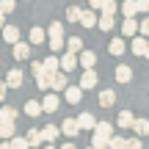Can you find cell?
Here are the masks:
<instances>
[{
    "label": "cell",
    "mask_w": 149,
    "mask_h": 149,
    "mask_svg": "<svg viewBox=\"0 0 149 149\" xmlns=\"http://www.w3.org/2000/svg\"><path fill=\"white\" fill-rule=\"evenodd\" d=\"M108 53L119 58V55H124V53H127V47H124V42H122V39H111V44H108Z\"/></svg>",
    "instance_id": "9a60e30c"
},
{
    "label": "cell",
    "mask_w": 149,
    "mask_h": 149,
    "mask_svg": "<svg viewBox=\"0 0 149 149\" xmlns=\"http://www.w3.org/2000/svg\"><path fill=\"white\" fill-rule=\"evenodd\" d=\"M133 113L130 111H119V127H133Z\"/></svg>",
    "instance_id": "4316f807"
},
{
    "label": "cell",
    "mask_w": 149,
    "mask_h": 149,
    "mask_svg": "<svg viewBox=\"0 0 149 149\" xmlns=\"http://www.w3.org/2000/svg\"><path fill=\"white\" fill-rule=\"evenodd\" d=\"M113 77H116L119 83H130V80H133V69H130V66H124V64H119L116 72H113Z\"/></svg>",
    "instance_id": "4fadbf2b"
},
{
    "label": "cell",
    "mask_w": 149,
    "mask_h": 149,
    "mask_svg": "<svg viewBox=\"0 0 149 149\" xmlns=\"http://www.w3.org/2000/svg\"><path fill=\"white\" fill-rule=\"evenodd\" d=\"M50 39V47H53V53H61V50H64V36H47Z\"/></svg>",
    "instance_id": "1f68e13d"
},
{
    "label": "cell",
    "mask_w": 149,
    "mask_h": 149,
    "mask_svg": "<svg viewBox=\"0 0 149 149\" xmlns=\"http://www.w3.org/2000/svg\"><path fill=\"white\" fill-rule=\"evenodd\" d=\"M74 66H77V55H74L72 50L61 55V69H64L66 74H69V72H74Z\"/></svg>",
    "instance_id": "52a82bcc"
},
{
    "label": "cell",
    "mask_w": 149,
    "mask_h": 149,
    "mask_svg": "<svg viewBox=\"0 0 149 149\" xmlns=\"http://www.w3.org/2000/svg\"><path fill=\"white\" fill-rule=\"evenodd\" d=\"M61 133H64V135H69V138H74V135L80 133L77 119H64V124H61Z\"/></svg>",
    "instance_id": "30bf717a"
},
{
    "label": "cell",
    "mask_w": 149,
    "mask_h": 149,
    "mask_svg": "<svg viewBox=\"0 0 149 149\" xmlns=\"http://www.w3.org/2000/svg\"><path fill=\"white\" fill-rule=\"evenodd\" d=\"M122 33H124V36H130V39L138 33V22H135V17H124V22H122Z\"/></svg>",
    "instance_id": "7c38bea8"
},
{
    "label": "cell",
    "mask_w": 149,
    "mask_h": 149,
    "mask_svg": "<svg viewBox=\"0 0 149 149\" xmlns=\"http://www.w3.org/2000/svg\"><path fill=\"white\" fill-rule=\"evenodd\" d=\"M66 86H69V80H66V72L64 69H58V72L50 74V88H53V91H58V94H61Z\"/></svg>",
    "instance_id": "6da1fadb"
},
{
    "label": "cell",
    "mask_w": 149,
    "mask_h": 149,
    "mask_svg": "<svg viewBox=\"0 0 149 149\" xmlns=\"http://www.w3.org/2000/svg\"><path fill=\"white\" fill-rule=\"evenodd\" d=\"M88 6H91V8L97 11V8H102V0H88Z\"/></svg>",
    "instance_id": "7bdbcfd3"
},
{
    "label": "cell",
    "mask_w": 149,
    "mask_h": 149,
    "mask_svg": "<svg viewBox=\"0 0 149 149\" xmlns=\"http://www.w3.org/2000/svg\"><path fill=\"white\" fill-rule=\"evenodd\" d=\"M80 25H83V28H94L97 25V11L94 8H86V11H80Z\"/></svg>",
    "instance_id": "9c48e42d"
},
{
    "label": "cell",
    "mask_w": 149,
    "mask_h": 149,
    "mask_svg": "<svg viewBox=\"0 0 149 149\" xmlns=\"http://www.w3.org/2000/svg\"><path fill=\"white\" fill-rule=\"evenodd\" d=\"M0 39H3L6 44H14V42H19V28H17V25H8V22H6V25L0 28Z\"/></svg>",
    "instance_id": "7a4b0ae2"
},
{
    "label": "cell",
    "mask_w": 149,
    "mask_h": 149,
    "mask_svg": "<svg viewBox=\"0 0 149 149\" xmlns=\"http://www.w3.org/2000/svg\"><path fill=\"white\" fill-rule=\"evenodd\" d=\"M36 86H39L42 91H50V72H47V69L36 74Z\"/></svg>",
    "instance_id": "d4e9b609"
},
{
    "label": "cell",
    "mask_w": 149,
    "mask_h": 149,
    "mask_svg": "<svg viewBox=\"0 0 149 149\" xmlns=\"http://www.w3.org/2000/svg\"><path fill=\"white\" fill-rule=\"evenodd\" d=\"M64 100L69 102V105H77V102L83 100V88H80V86H66L64 88Z\"/></svg>",
    "instance_id": "5b68a950"
},
{
    "label": "cell",
    "mask_w": 149,
    "mask_h": 149,
    "mask_svg": "<svg viewBox=\"0 0 149 149\" xmlns=\"http://www.w3.org/2000/svg\"><path fill=\"white\" fill-rule=\"evenodd\" d=\"M6 97H8V83L0 80V102H6Z\"/></svg>",
    "instance_id": "60d3db41"
},
{
    "label": "cell",
    "mask_w": 149,
    "mask_h": 149,
    "mask_svg": "<svg viewBox=\"0 0 149 149\" xmlns=\"http://www.w3.org/2000/svg\"><path fill=\"white\" fill-rule=\"evenodd\" d=\"M3 25H6V14L0 11V28H3Z\"/></svg>",
    "instance_id": "ee69618b"
},
{
    "label": "cell",
    "mask_w": 149,
    "mask_h": 149,
    "mask_svg": "<svg viewBox=\"0 0 149 149\" xmlns=\"http://www.w3.org/2000/svg\"><path fill=\"white\" fill-rule=\"evenodd\" d=\"M44 39H47V31L44 28H31V33H28V42L31 44H42Z\"/></svg>",
    "instance_id": "5bb4252c"
},
{
    "label": "cell",
    "mask_w": 149,
    "mask_h": 149,
    "mask_svg": "<svg viewBox=\"0 0 149 149\" xmlns=\"http://www.w3.org/2000/svg\"><path fill=\"white\" fill-rule=\"evenodd\" d=\"M97 77H100V74L94 72V66H91V69H83V74H80V88H83V91L94 88V86H97Z\"/></svg>",
    "instance_id": "277c9868"
},
{
    "label": "cell",
    "mask_w": 149,
    "mask_h": 149,
    "mask_svg": "<svg viewBox=\"0 0 149 149\" xmlns=\"http://www.w3.org/2000/svg\"><path fill=\"white\" fill-rule=\"evenodd\" d=\"M135 3H138V8L144 11V14H149V0H135Z\"/></svg>",
    "instance_id": "b9f144b4"
},
{
    "label": "cell",
    "mask_w": 149,
    "mask_h": 149,
    "mask_svg": "<svg viewBox=\"0 0 149 149\" xmlns=\"http://www.w3.org/2000/svg\"><path fill=\"white\" fill-rule=\"evenodd\" d=\"M77 124H80V130H94L97 119L91 116V113H80V116H77Z\"/></svg>",
    "instance_id": "d6986e66"
},
{
    "label": "cell",
    "mask_w": 149,
    "mask_h": 149,
    "mask_svg": "<svg viewBox=\"0 0 149 149\" xmlns=\"http://www.w3.org/2000/svg\"><path fill=\"white\" fill-rule=\"evenodd\" d=\"M66 47H69L72 53H80V50H83V39L80 36H69L66 39Z\"/></svg>",
    "instance_id": "f1b7e54d"
},
{
    "label": "cell",
    "mask_w": 149,
    "mask_h": 149,
    "mask_svg": "<svg viewBox=\"0 0 149 149\" xmlns=\"http://www.w3.org/2000/svg\"><path fill=\"white\" fill-rule=\"evenodd\" d=\"M144 58H149V42H146V50H144Z\"/></svg>",
    "instance_id": "f6af8a7d"
},
{
    "label": "cell",
    "mask_w": 149,
    "mask_h": 149,
    "mask_svg": "<svg viewBox=\"0 0 149 149\" xmlns=\"http://www.w3.org/2000/svg\"><path fill=\"white\" fill-rule=\"evenodd\" d=\"M11 47H14V58L17 61H25V58H31V44H25V42H14L11 44Z\"/></svg>",
    "instance_id": "8992f818"
},
{
    "label": "cell",
    "mask_w": 149,
    "mask_h": 149,
    "mask_svg": "<svg viewBox=\"0 0 149 149\" xmlns=\"http://www.w3.org/2000/svg\"><path fill=\"white\" fill-rule=\"evenodd\" d=\"M80 11H83V8H77V6H69V8H66V19H69V22H77V19H80Z\"/></svg>",
    "instance_id": "d590c367"
},
{
    "label": "cell",
    "mask_w": 149,
    "mask_h": 149,
    "mask_svg": "<svg viewBox=\"0 0 149 149\" xmlns=\"http://www.w3.org/2000/svg\"><path fill=\"white\" fill-rule=\"evenodd\" d=\"M100 105H102V108H113V105H116V94H113L111 88L100 91Z\"/></svg>",
    "instance_id": "e0dca14e"
},
{
    "label": "cell",
    "mask_w": 149,
    "mask_h": 149,
    "mask_svg": "<svg viewBox=\"0 0 149 149\" xmlns=\"http://www.w3.org/2000/svg\"><path fill=\"white\" fill-rule=\"evenodd\" d=\"M119 8H122V14H124V17H135V14H138V11H141L135 0H124V3L119 6Z\"/></svg>",
    "instance_id": "ac0fdd59"
},
{
    "label": "cell",
    "mask_w": 149,
    "mask_h": 149,
    "mask_svg": "<svg viewBox=\"0 0 149 149\" xmlns=\"http://www.w3.org/2000/svg\"><path fill=\"white\" fill-rule=\"evenodd\" d=\"M91 146H94V149L108 146V138H105V135H100V133H91Z\"/></svg>",
    "instance_id": "d6a6232c"
},
{
    "label": "cell",
    "mask_w": 149,
    "mask_h": 149,
    "mask_svg": "<svg viewBox=\"0 0 149 149\" xmlns=\"http://www.w3.org/2000/svg\"><path fill=\"white\" fill-rule=\"evenodd\" d=\"M47 36H64V25H61V22H53V25L47 28Z\"/></svg>",
    "instance_id": "8d00e7d4"
},
{
    "label": "cell",
    "mask_w": 149,
    "mask_h": 149,
    "mask_svg": "<svg viewBox=\"0 0 149 149\" xmlns=\"http://www.w3.org/2000/svg\"><path fill=\"white\" fill-rule=\"evenodd\" d=\"M14 8H17V0H0V11L3 14H11Z\"/></svg>",
    "instance_id": "74e56055"
},
{
    "label": "cell",
    "mask_w": 149,
    "mask_h": 149,
    "mask_svg": "<svg viewBox=\"0 0 149 149\" xmlns=\"http://www.w3.org/2000/svg\"><path fill=\"white\" fill-rule=\"evenodd\" d=\"M127 146H130V149H141V146H144L141 135H138V138H127Z\"/></svg>",
    "instance_id": "f35d334b"
},
{
    "label": "cell",
    "mask_w": 149,
    "mask_h": 149,
    "mask_svg": "<svg viewBox=\"0 0 149 149\" xmlns=\"http://www.w3.org/2000/svg\"><path fill=\"white\" fill-rule=\"evenodd\" d=\"M108 146H111V149H124V146H127V138H122V135H111V138H108Z\"/></svg>",
    "instance_id": "f546056e"
},
{
    "label": "cell",
    "mask_w": 149,
    "mask_h": 149,
    "mask_svg": "<svg viewBox=\"0 0 149 149\" xmlns=\"http://www.w3.org/2000/svg\"><path fill=\"white\" fill-rule=\"evenodd\" d=\"M102 14H113V17H116V11H119V3H116V0H102Z\"/></svg>",
    "instance_id": "83f0119b"
},
{
    "label": "cell",
    "mask_w": 149,
    "mask_h": 149,
    "mask_svg": "<svg viewBox=\"0 0 149 149\" xmlns=\"http://www.w3.org/2000/svg\"><path fill=\"white\" fill-rule=\"evenodd\" d=\"M138 33H141V36H149V17H146V19H141V25H138Z\"/></svg>",
    "instance_id": "ab89813d"
},
{
    "label": "cell",
    "mask_w": 149,
    "mask_h": 149,
    "mask_svg": "<svg viewBox=\"0 0 149 149\" xmlns=\"http://www.w3.org/2000/svg\"><path fill=\"white\" fill-rule=\"evenodd\" d=\"M14 119H17L14 108H0V122H14Z\"/></svg>",
    "instance_id": "836d02e7"
},
{
    "label": "cell",
    "mask_w": 149,
    "mask_h": 149,
    "mask_svg": "<svg viewBox=\"0 0 149 149\" xmlns=\"http://www.w3.org/2000/svg\"><path fill=\"white\" fill-rule=\"evenodd\" d=\"M28 141H31V146H39V144H42V130H31V133H28Z\"/></svg>",
    "instance_id": "e575fe53"
},
{
    "label": "cell",
    "mask_w": 149,
    "mask_h": 149,
    "mask_svg": "<svg viewBox=\"0 0 149 149\" xmlns=\"http://www.w3.org/2000/svg\"><path fill=\"white\" fill-rule=\"evenodd\" d=\"M44 69H47L50 74H53V72H58V69H61V58H55V55L44 58Z\"/></svg>",
    "instance_id": "484cf974"
},
{
    "label": "cell",
    "mask_w": 149,
    "mask_h": 149,
    "mask_svg": "<svg viewBox=\"0 0 149 149\" xmlns=\"http://www.w3.org/2000/svg\"><path fill=\"white\" fill-rule=\"evenodd\" d=\"M135 135H149V119H133Z\"/></svg>",
    "instance_id": "44dd1931"
},
{
    "label": "cell",
    "mask_w": 149,
    "mask_h": 149,
    "mask_svg": "<svg viewBox=\"0 0 149 149\" xmlns=\"http://www.w3.org/2000/svg\"><path fill=\"white\" fill-rule=\"evenodd\" d=\"M58 105H61L58 91H50V94H44V100H42V111H44V113H55V111H58Z\"/></svg>",
    "instance_id": "3957f363"
},
{
    "label": "cell",
    "mask_w": 149,
    "mask_h": 149,
    "mask_svg": "<svg viewBox=\"0 0 149 149\" xmlns=\"http://www.w3.org/2000/svg\"><path fill=\"white\" fill-rule=\"evenodd\" d=\"M22 69H8V74H6V83H8V88H19L22 86Z\"/></svg>",
    "instance_id": "8fae6325"
},
{
    "label": "cell",
    "mask_w": 149,
    "mask_h": 149,
    "mask_svg": "<svg viewBox=\"0 0 149 149\" xmlns=\"http://www.w3.org/2000/svg\"><path fill=\"white\" fill-rule=\"evenodd\" d=\"M77 64L83 66V69H91V66L97 64V53H88V50H80V55H77Z\"/></svg>",
    "instance_id": "ba28073f"
},
{
    "label": "cell",
    "mask_w": 149,
    "mask_h": 149,
    "mask_svg": "<svg viewBox=\"0 0 149 149\" xmlns=\"http://www.w3.org/2000/svg\"><path fill=\"white\" fill-rule=\"evenodd\" d=\"M25 113H28L31 119H33V116H39V113H44V111H42V102H36V100H28V102H25Z\"/></svg>",
    "instance_id": "7402d4cb"
},
{
    "label": "cell",
    "mask_w": 149,
    "mask_h": 149,
    "mask_svg": "<svg viewBox=\"0 0 149 149\" xmlns=\"http://www.w3.org/2000/svg\"><path fill=\"white\" fill-rule=\"evenodd\" d=\"M130 50H133V53H135V55L141 58V55H144V50H146V39L135 33V36H133V44H130Z\"/></svg>",
    "instance_id": "2e32d148"
},
{
    "label": "cell",
    "mask_w": 149,
    "mask_h": 149,
    "mask_svg": "<svg viewBox=\"0 0 149 149\" xmlns=\"http://www.w3.org/2000/svg\"><path fill=\"white\" fill-rule=\"evenodd\" d=\"M58 135H61V130L55 127V124H47V127L42 130V138H44V141H55Z\"/></svg>",
    "instance_id": "cb8c5ba5"
},
{
    "label": "cell",
    "mask_w": 149,
    "mask_h": 149,
    "mask_svg": "<svg viewBox=\"0 0 149 149\" xmlns=\"http://www.w3.org/2000/svg\"><path fill=\"white\" fill-rule=\"evenodd\" d=\"M97 28H100V31H113V14H102L100 19H97Z\"/></svg>",
    "instance_id": "603a6c76"
},
{
    "label": "cell",
    "mask_w": 149,
    "mask_h": 149,
    "mask_svg": "<svg viewBox=\"0 0 149 149\" xmlns=\"http://www.w3.org/2000/svg\"><path fill=\"white\" fill-rule=\"evenodd\" d=\"M91 133H100V135H105V138H111V135H113V124L111 122H97Z\"/></svg>",
    "instance_id": "ffe728a7"
},
{
    "label": "cell",
    "mask_w": 149,
    "mask_h": 149,
    "mask_svg": "<svg viewBox=\"0 0 149 149\" xmlns=\"http://www.w3.org/2000/svg\"><path fill=\"white\" fill-rule=\"evenodd\" d=\"M14 135V122H0V138H11Z\"/></svg>",
    "instance_id": "4dcf8cb0"
}]
</instances>
